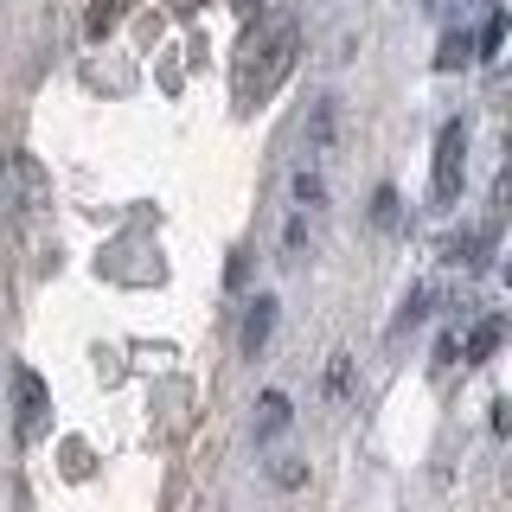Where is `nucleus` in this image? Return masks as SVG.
I'll list each match as a JSON object with an SVG mask.
<instances>
[{"label": "nucleus", "instance_id": "nucleus-1", "mask_svg": "<svg viewBox=\"0 0 512 512\" xmlns=\"http://www.w3.org/2000/svg\"><path fill=\"white\" fill-rule=\"evenodd\" d=\"M301 58V20L295 13H263V20H250L244 45H237V71H231V103L237 116H250V109H263L269 96L288 84V71H295Z\"/></svg>", "mask_w": 512, "mask_h": 512}, {"label": "nucleus", "instance_id": "nucleus-13", "mask_svg": "<svg viewBox=\"0 0 512 512\" xmlns=\"http://www.w3.org/2000/svg\"><path fill=\"white\" fill-rule=\"evenodd\" d=\"M346 378H352V359H346V352H333V365H327V391H333V397H346Z\"/></svg>", "mask_w": 512, "mask_h": 512}, {"label": "nucleus", "instance_id": "nucleus-12", "mask_svg": "<svg viewBox=\"0 0 512 512\" xmlns=\"http://www.w3.org/2000/svg\"><path fill=\"white\" fill-rule=\"evenodd\" d=\"M372 218L384 224V231H397V192H391V186H378V199H372Z\"/></svg>", "mask_w": 512, "mask_h": 512}, {"label": "nucleus", "instance_id": "nucleus-5", "mask_svg": "<svg viewBox=\"0 0 512 512\" xmlns=\"http://www.w3.org/2000/svg\"><path fill=\"white\" fill-rule=\"evenodd\" d=\"M500 340H506V320H500V314H487V320H480V327L468 333V346H461V359H468V365L493 359V352H500Z\"/></svg>", "mask_w": 512, "mask_h": 512}, {"label": "nucleus", "instance_id": "nucleus-8", "mask_svg": "<svg viewBox=\"0 0 512 512\" xmlns=\"http://www.w3.org/2000/svg\"><path fill=\"white\" fill-rule=\"evenodd\" d=\"M128 7H135V0H90V13H84V32H90V39H103V32L116 26Z\"/></svg>", "mask_w": 512, "mask_h": 512}, {"label": "nucleus", "instance_id": "nucleus-15", "mask_svg": "<svg viewBox=\"0 0 512 512\" xmlns=\"http://www.w3.org/2000/svg\"><path fill=\"white\" fill-rule=\"evenodd\" d=\"M173 7H180V13H192V0H173Z\"/></svg>", "mask_w": 512, "mask_h": 512}, {"label": "nucleus", "instance_id": "nucleus-14", "mask_svg": "<svg viewBox=\"0 0 512 512\" xmlns=\"http://www.w3.org/2000/svg\"><path fill=\"white\" fill-rule=\"evenodd\" d=\"M237 7V20H256V13H263V0H231Z\"/></svg>", "mask_w": 512, "mask_h": 512}, {"label": "nucleus", "instance_id": "nucleus-3", "mask_svg": "<svg viewBox=\"0 0 512 512\" xmlns=\"http://www.w3.org/2000/svg\"><path fill=\"white\" fill-rule=\"evenodd\" d=\"M45 429H52V391H45V378L20 365L13 372V436L20 442H39Z\"/></svg>", "mask_w": 512, "mask_h": 512}, {"label": "nucleus", "instance_id": "nucleus-10", "mask_svg": "<svg viewBox=\"0 0 512 512\" xmlns=\"http://www.w3.org/2000/svg\"><path fill=\"white\" fill-rule=\"evenodd\" d=\"M423 314H429V288H410V295H404V308H397V320H391V333H410Z\"/></svg>", "mask_w": 512, "mask_h": 512}, {"label": "nucleus", "instance_id": "nucleus-6", "mask_svg": "<svg viewBox=\"0 0 512 512\" xmlns=\"http://www.w3.org/2000/svg\"><path fill=\"white\" fill-rule=\"evenodd\" d=\"M256 442H276L282 429H288V397L282 391H263V404H256Z\"/></svg>", "mask_w": 512, "mask_h": 512}, {"label": "nucleus", "instance_id": "nucleus-7", "mask_svg": "<svg viewBox=\"0 0 512 512\" xmlns=\"http://www.w3.org/2000/svg\"><path fill=\"white\" fill-rule=\"evenodd\" d=\"M468 58H474L468 26H448V32H442V45H436V71H461Z\"/></svg>", "mask_w": 512, "mask_h": 512}, {"label": "nucleus", "instance_id": "nucleus-2", "mask_svg": "<svg viewBox=\"0 0 512 512\" xmlns=\"http://www.w3.org/2000/svg\"><path fill=\"white\" fill-rule=\"evenodd\" d=\"M461 180H468V128H461V122H442V135H436V173H429V199H436V205H455L461 199Z\"/></svg>", "mask_w": 512, "mask_h": 512}, {"label": "nucleus", "instance_id": "nucleus-11", "mask_svg": "<svg viewBox=\"0 0 512 512\" xmlns=\"http://www.w3.org/2000/svg\"><path fill=\"white\" fill-rule=\"evenodd\" d=\"M295 199H301V205H320V199H327V186H320V173H308V167L295 173Z\"/></svg>", "mask_w": 512, "mask_h": 512}, {"label": "nucleus", "instance_id": "nucleus-9", "mask_svg": "<svg viewBox=\"0 0 512 512\" xmlns=\"http://www.w3.org/2000/svg\"><path fill=\"white\" fill-rule=\"evenodd\" d=\"M500 45H506V13L493 7L487 26H480V39H474V52H480V58H500Z\"/></svg>", "mask_w": 512, "mask_h": 512}, {"label": "nucleus", "instance_id": "nucleus-4", "mask_svg": "<svg viewBox=\"0 0 512 512\" xmlns=\"http://www.w3.org/2000/svg\"><path fill=\"white\" fill-rule=\"evenodd\" d=\"M269 333H276V295H256L250 314H244V352H250V359L269 346Z\"/></svg>", "mask_w": 512, "mask_h": 512}]
</instances>
